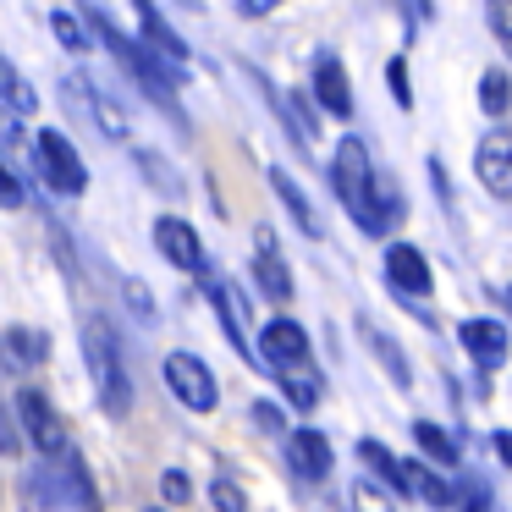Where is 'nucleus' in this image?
<instances>
[{
	"label": "nucleus",
	"instance_id": "nucleus-1",
	"mask_svg": "<svg viewBox=\"0 0 512 512\" xmlns=\"http://www.w3.org/2000/svg\"><path fill=\"white\" fill-rule=\"evenodd\" d=\"M331 193H336V204L353 215L358 232H369V237L391 232V226H397V215H402L397 193H386V199H380L375 160H369V144L358 133H347L342 144H336V155H331Z\"/></svg>",
	"mask_w": 512,
	"mask_h": 512
},
{
	"label": "nucleus",
	"instance_id": "nucleus-2",
	"mask_svg": "<svg viewBox=\"0 0 512 512\" xmlns=\"http://www.w3.org/2000/svg\"><path fill=\"white\" fill-rule=\"evenodd\" d=\"M259 364L281 380V391H287L292 408H303V413L320 408L325 380H320V369H314L309 331H303L298 320H270L265 331H259Z\"/></svg>",
	"mask_w": 512,
	"mask_h": 512
},
{
	"label": "nucleus",
	"instance_id": "nucleus-3",
	"mask_svg": "<svg viewBox=\"0 0 512 512\" xmlns=\"http://www.w3.org/2000/svg\"><path fill=\"white\" fill-rule=\"evenodd\" d=\"M89 34L100 39V45L111 50L116 61H122L127 78H133L138 89H144L149 100L160 105V111H171V116L182 122V111H177V83H182V67H171V61L160 56V50H149L144 39H127V34H122V28H116L105 12H89Z\"/></svg>",
	"mask_w": 512,
	"mask_h": 512
},
{
	"label": "nucleus",
	"instance_id": "nucleus-4",
	"mask_svg": "<svg viewBox=\"0 0 512 512\" xmlns=\"http://www.w3.org/2000/svg\"><path fill=\"white\" fill-rule=\"evenodd\" d=\"M83 364H89L100 408L111 419H127V408H133V369H127V342L116 336V325L105 314L83 320Z\"/></svg>",
	"mask_w": 512,
	"mask_h": 512
},
{
	"label": "nucleus",
	"instance_id": "nucleus-5",
	"mask_svg": "<svg viewBox=\"0 0 512 512\" xmlns=\"http://www.w3.org/2000/svg\"><path fill=\"white\" fill-rule=\"evenodd\" d=\"M34 501L50 512H100V490H94V474L83 463L78 446H61V452H45L34 468Z\"/></svg>",
	"mask_w": 512,
	"mask_h": 512
},
{
	"label": "nucleus",
	"instance_id": "nucleus-6",
	"mask_svg": "<svg viewBox=\"0 0 512 512\" xmlns=\"http://www.w3.org/2000/svg\"><path fill=\"white\" fill-rule=\"evenodd\" d=\"M34 160L50 193H61V199H83L89 193V166H83V155L72 149L67 133H56V127L34 133Z\"/></svg>",
	"mask_w": 512,
	"mask_h": 512
},
{
	"label": "nucleus",
	"instance_id": "nucleus-7",
	"mask_svg": "<svg viewBox=\"0 0 512 512\" xmlns=\"http://www.w3.org/2000/svg\"><path fill=\"white\" fill-rule=\"evenodd\" d=\"M160 375H166V391H171V397H177L188 413H215V408H221V386H215V369L204 364L199 353H166Z\"/></svg>",
	"mask_w": 512,
	"mask_h": 512
},
{
	"label": "nucleus",
	"instance_id": "nucleus-8",
	"mask_svg": "<svg viewBox=\"0 0 512 512\" xmlns=\"http://www.w3.org/2000/svg\"><path fill=\"white\" fill-rule=\"evenodd\" d=\"M12 413H17V430H23V441L34 446L39 457H45V452H61V446H67V430H61V413L50 408V397H45V391L23 386V391L12 397Z\"/></svg>",
	"mask_w": 512,
	"mask_h": 512
},
{
	"label": "nucleus",
	"instance_id": "nucleus-9",
	"mask_svg": "<svg viewBox=\"0 0 512 512\" xmlns=\"http://www.w3.org/2000/svg\"><path fill=\"white\" fill-rule=\"evenodd\" d=\"M155 254L166 259L171 270H182V276H210V259H204V243L199 232H193L182 215H160L155 221Z\"/></svg>",
	"mask_w": 512,
	"mask_h": 512
},
{
	"label": "nucleus",
	"instance_id": "nucleus-10",
	"mask_svg": "<svg viewBox=\"0 0 512 512\" xmlns=\"http://www.w3.org/2000/svg\"><path fill=\"white\" fill-rule=\"evenodd\" d=\"M474 177L490 199H512V127H490L474 149Z\"/></svg>",
	"mask_w": 512,
	"mask_h": 512
},
{
	"label": "nucleus",
	"instance_id": "nucleus-11",
	"mask_svg": "<svg viewBox=\"0 0 512 512\" xmlns=\"http://www.w3.org/2000/svg\"><path fill=\"white\" fill-rule=\"evenodd\" d=\"M430 259H424V248H413V243H391L386 248V287L397 292L402 303H419V298H430Z\"/></svg>",
	"mask_w": 512,
	"mask_h": 512
},
{
	"label": "nucleus",
	"instance_id": "nucleus-12",
	"mask_svg": "<svg viewBox=\"0 0 512 512\" xmlns=\"http://www.w3.org/2000/svg\"><path fill=\"white\" fill-rule=\"evenodd\" d=\"M309 89H314V105H320L325 116H336V122L353 116V83H347L342 56L320 50V56H314V72H309Z\"/></svg>",
	"mask_w": 512,
	"mask_h": 512
},
{
	"label": "nucleus",
	"instance_id": "nucleus-13",
	"mask_svg": "<svg viewBox=\"0 0 512 512\" xmlns=\"http://www.w3.org/2000/svg\"><path fill=\"white\" fill-rule=\"evenodd\" d=\"M254 287L265 292L270 303H292V270H287V254H281L270 226L254 232Z\"/></svg>",
	"mask_w": 512,
	"mask_h": 512
},
{
	"label": "nucleus",
	"instance_id": "nucleus-14",
	"mask_svg": "<svg viewBox=\"0 0 512 512\" xmlns=\"http://www.w3.org/2000/svg\"><path fill=\"white\" fill-rule=\"evenodd\" d=\"M287 463H292V474L298 479H309V485H320V479H331V463H336V452H331V441H325V430H292L287 435Z\"/></svg>",
	"mask_w": 512,
	"mask_h": 512
},
{
	"label": "nucleus",
	"instance_id": "nucleus-15",
	"mask_svg": "<svg viewBox=\"0 0 512 512\" xmlns=\"http://www.w3.org/2000/svg\"><path fill=\"white\" fill-rule=\"evenodd\" d=\"M457 342H463V353L474 358L479 369H501V364H507V353H512L507 325H496V320H463Z\"/></svg>",
	"mask_w": 512,
	"mask_h": 512
},
{
	"label": "nucleus",
	"instance_id": "nucleus-16",
	"mask_svg": "<svg viewBox=\"0 0 512 512\" xmlns=\"http://www.w3.org/2000/svg\"><path fill=\"white\" fill-rule=\"evenodd\" d=\"M67 100H83V111H89L94 122H100V133H105V138H127V116H122V105H116L94 78L72 72V78H67Z\"/></svg>",
	"mask_w": 512,
	"mask_h": 512
},
{
	"label": "nucleus",
	"instance_id": "nucleus-17",
	"mask_svg": "<svg viewBox=\"0 0 512 512\" xmlns=\"http://www.w3.org/2000/svg\"><path fill=\"white\" fill-rule=\"evenodd\" d=\"M133 12H138V28H144V45H149V50H160V56H166L171 67L188 72V45H182V39L171 34V23L160 17L155 0H133Z\"/></svg>",
	"mask_w": 512,
	"mask_h": 512
},
{
	"label": "nucleus",
	"instance_id": "nucleus-18",
	"mask_svg": "<svg viewBox=\"0 0 512 512\" xmlns=\"http://www.w3.org/2000/svg\"><path fill=\"white\" fill-rule=\"evenodd\" d=\"M50 358V336L34 331V325H12L0 336V364L6 369H39Z\"/></svg>",
	"mask_w": 512,
	"mask_h": 512
},
{
	"label": "nucleus",
	"instance_id": "nucleus-19",
	"mask_svg": "<svg viewBox=\"0 0 512 512\" xmlns=\"http://www.w3.org/2000/svg\"><path fill=\"white\" fill-rule=\"evenodd\" d=\"M402 496L424 501V507H452L457 485H446V479L435 474V463H402Z\"/></svg>",
	"mask_w": 512,
	"mask_h": 512
},
{
	"label": "nucleus",
	"instance_id": "nucleus-20",
	"mask_svg": "<svg viewBox=\"0 0 512 512\" xmlns=\"http://www.w3.org/2000/svg\"><path fill=\"white\" fill-rule=\"evenodd\" d=\"M270 188H276V199H281V204H287V215L298 221V232H303V237H320V215H314L309 193H303V188H298V182H292L281 166H270Z\"/></svg>",
	"mask_w": 512,
	"mask_h": 512
},
{
	"label": "nucleus",
	"instance_id": "nucleus-21",
	"mask_svg": "<svg viewBox=\"0 0 512 512\" xmlns=\"http://www.w3.org/2000/svg\"><path fill=\"white\" fill-rule=\"evenodd\" d=\"M358 331L369 336V353H375V364H386V375H391V386L397 391H408L413 386V369H408V358H402V347H397V336H386V331H375L369 320H358Z\"/></svg>",
	"mask_w": 512,
	"mask_h": 512
},
{
	"label": "nucleus",
	"instance_id": "nucleus-22",
	"mask_svg": "<svg viewBox=\"0 0 512 512\" xmlns=\"http://www.w3.org/2000/svg\"><path fill=\"white\" fill-rule=\"evenodd\" d=\"M413 441H419V452L430 457L435 468H457V441L441 430V424H430V419H419L413 424Z\"/></svg>",
	"mask_w": 512,
	"mask_h": 512
},
{
	"label": "nucleus",
	"instance_id": "nucleus-23",
	"mask_svg": "<svg viewBox=\"0 0 512 512\" xmlns=\"http://www.w3.org/2000/svg\"><path fill=\"white\" fill-rule=\"evenodd\" d=\"M479 111H485L490 122H501V116L512 111V78L501 67H490L485 78H479Z\"/></svg>",
	"mask_w": 512,
	"mask_h": 512
},
{
	"label": "nucleus",
	"instance_id": "nucleus-24",
	"mask_svg": "<svg viewBox=\"0 0 512 512\" xmlns=\"http://www.w3.org/2000/svg\"><path fill=\"white\" fill-rule=\"evenodd\" d=\"M358 457H364V463L375 468V474L386 479L391 490H402V457H391V452H386V446H380V441H358Z\"/></svg>",
	"mask_w": 512,
	"mask_h": 512
},
{
	"label": "nucleus",
	"instance_id": "nucleus-25",
	"mask_svg": "<svg viewBox=\"0 0 512 512\" xmlns=\"http://www.w3.org/2000/svg\"><path fill=\"white\" fill-rule=\"evenodd\" d=\"M0 94L12 100V111H17V116H28V111H34V105H39V100H34V89H28V83L17 78L12 67H0Z\"/></svg>",
	"mask_w": 512,
	"mask_h": 512
},
{
	"label": "nucleus",
	"instance_id": "nucleus-26",
	"mask_svg": "<svg viewBox=\"0 0 512 512\" xmlns=\"http://www.w3.org/2000/svg\"><path fill=\"white\" fill-rule=\"evenodd\" d=\"M485 17H490V34H496V45L512 56V0H485Z\"/></svg>",
	"mask_w": 512,
	"mask_h": 512
},
{
	"label": "nucleus",
	"instance_id": "nucleus-27",
	"mask_svg": "<svg viewBox=\"0 0 512 512\" xmlns=\"http://www.w3.org/2000/svg\"><path fill=\"white\" fill-rule=\"evenodd\" d=\"M457 512H490V490H485V479H474L468 474L463 485H457V501H452Z\"/></svg>",
	"mask_w": 512,
	"mask_h": 512
},
{
	"label": "nucleus",
	"instance_id": "nucleus-28",
	"mask_svg": "<svg viewBox=\"0 0 512 512\" xmlns=\"http://www.w3.org/2000/svg\"><path fill=\"white\" fill-rule=\"evenodd\" d=\"M50 28H56V39L67 50H89V34L78 28V17H72V12H50Z\"/></svg>",
	"mask_w": 512,
	"mask_h": 512
},
{
	"label": "nucleus",
	"instance_id": "nucleus-29",
	"mask_svg": "<svg viewBox=\"0 0 512 512\" xmlns=\"http://www.w3.org/2000/svg\"><path fill=\"white\" fill-rule=\"evenodd\" d=\"M210 501H215V512H248V496H243V490H237L226 474L210 485Z\"/></svg>",
	"mask_w": 512,
	"mask_h": 512
},
{
	"label": "nucleus",
	"instance_id": "nucleus-30",
	"mask_svg": "<svg viewBox=\"0 0 512 512\" xmlns=\"http://www.w3.org/2000/svg\"><path fill=\"white\" fill-rule=\"evenodd\" d=\"M160 496H166V507H188V496H193L188 474H182V468H166V474H160Z\"/></svg>",
	"mask_w": 512,
	"mask_h": 512
},
{
	"label": "nucleus",
	"instance_id": "nucleus-31",
	"mask_svg": "<svg viewBox=\"0 0 512 512\" xmlns=\"http://www.w3.org/2000/svg\"><path fill=\"white\" fill-rule=\"evenodd\" d=\"M386 83H391V100H397L402 111H413V89H408V61H402V56H391V67H386Z\"/></svg>",
	"mask_w": 512,
	"mask_h": 512
},
{
	"label": "nucleus",
	"instance_id": "nucleus-32",
	"mask_svg": "<svg viewBox=\"0 0 512 512\" xmlns=\"http://www.w3.org/2000/svg\"><path fill=\"white\" fill-rule=\"evenodd\" d=\"M23 182H17V171L6 166V155H0V210H23Z\"/></svg>",
	"mask_w": 512,
	"mask_h": 512
},
{
	"label": "nucleus",
	"instance_id": "nucleus-33",
	"mask_svg": "<svg viewBox=\"0 0 512 512\" xmlns=\"http://www.w3.org/2000/svg\"><path fill=\"white\" fill-rule=\"evenodd\" d=\"M353 507H358V512H391L386 501L375 496V485H353Z\"/></svg>",
	"mask_w": 512,
	"mask_h": 512
},
{
	"label": "nucleus",
	"instance_id": "nucleus-34",
	"mask_svg": "<svg viewBox=\"0 0 512 512\" xmlns=\"http://www.w3.org/2000/svg\"><path fill=\"white\" fill-rule=\"evenodd\" d=\"M276 6H281V0H237V17H248V23H254V17H270Z\"/></svg>",
	"mask_w": 512,
	"mask_h": 512
},
{
	"label": "nucleus",
	"instance_id": "nucleus-35",
	"mask_svg": "<svg viewBox=\"0 0 512 512\" xmlns=\"http://www.w3.org/2000/svg\"><path fill=\"white\" fill-rule=\"evenodd\" d=\"M254 419L265 424V430H287V424H281V413L270 408V402H254Z\"/></svg>",
	"mask_w": 512,
	"mask_h": 512
},
{
	"label": "nucleus",
	"instance_id": "nucleus-36",
	"mask_svg": "<svg viewBox=\"0 0 512 512\" xmlns=\"http://www.w3.org/2000/svg\"><path fill=\"white\" fill-rule=\"evenodd\" d=\"M496 457L512 468V430H501V435H496Z\"/></svg>",
	"mask_w": 512,
	"mask_h": 512
},
{
	"label": "nucleus",
	"instance_id": "nucleus-37",
	"mask_svg": "<svg viewBox=\"0 0 512 512\" xmlns=\"http://www.w3.org/2000/svg\"><path fill=\"white\" fill-rule=\"evenodd\" d=\"M413 6H419V12H424V17H430V0H413Z\"/></svg>",
	"mask_w": 512,
	"mask_h": 512
},
{
	"label": "nucleus",
	"instance_id": "nucleus-38",
	"mask_svg": "<svg viewBox=\"0 0 512 512\" xmlns=\"http://www.w3.org/2000/svg\"><path fill=\"white\" fill-rule=\"evenodd\" d=\"M182 6H188V12H199V0H182Z\"/></svg>",
	"mask_w": 512,
	"mask_h": 512
},
{
	"label": "nucleus",
	"instance_id": "nucleus-39",
	"mask_svg": "<svg viewBox=\"0 0 512 512\" xmlns=\"http://www.w3.org/2000/svg\"><path fill=\"white\" fill-rule=\"evenodd\" d=\"M149 512H171V507H149Z\"/></svg>",
	"mask_w": 512,
	"mask_h": 512
},
{
	"label": "nucleus",
	"instance_id": "nucleus-40",
	"mask_svg": "<svg viewBox=\"0 0 512 512\" xmlns=\"http://www.w3.org/2000/svg\"><path fill=\"white\" fill-rule=\"evenodd\" d=\"M507 303H512V287H507Z\"/></svg>",
	"mask_w": 512,
	"mask_h": 512
},
{
	"label": "nucleus",
	"instance_id": "nucleus-41",
	"mask_svg": "<svg viewBox=\"0 0 512 512\" xmlns=\"http://www.w3.org/2000/svg\"><path fill=\"white\" fill-rule=\"evenodd\" d=\"M0 67H6V61H0Z\"/></svg>",
	"mask_w": 512,
	"mask_h": 512
}]
</instances>
